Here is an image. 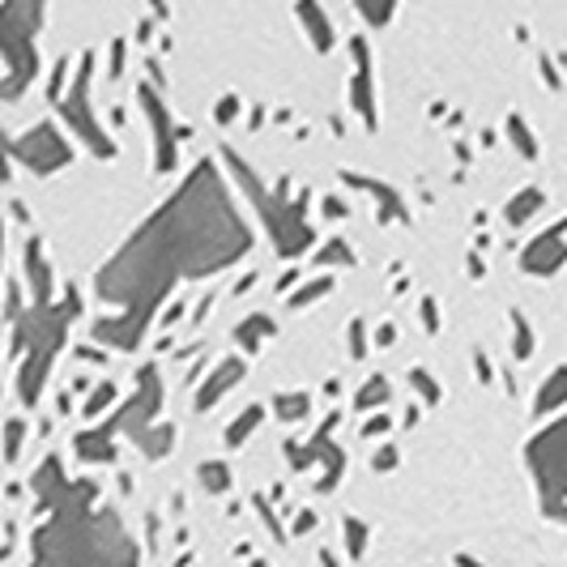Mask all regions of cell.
I'll list each match as a JSON object with an SVG mask.
<instances>
[{
    "mask_svg": "<svg viewBox=\"0 0 567 567\" xmlns=\"http://www.w3.org/2000/svg\"><path fill=\"white\" fill-rule=\"evenodd\" d=\"M252 248L248 223L230 209L227 184L214 163H197L179 193L145 223L120 252L99 269V295L120 308V316L99 320V338L133 350L154 303L171 282L223 269Z\"/></svg>",
    "mask_w": 567,
    "mask_h": 567,
    "instance_id": "1",
    "label": "cell"
},
{
    "mask_svg": "<svg viewBox=\"0 0 567 567\" xmlns=\"http://www.w3.org/2000/svg\"><path fill=\"white\" fill-rule=\"evenodd\" d=\"M39 504L52 516L34 529L30 567H137V546L112 512H94V486L60 478V456H48L34 474Z\"/></svg>",
    "mask_w": 567,
    "mask_h": 567,
    "instance_id": "2",
    "label": "cell"
},
{
    "mask_svg": "<svg viewBox=\"0 0 567 567\" xmlns=\"http://www.w3.org/2000/svg\"><path fill=\"white\" fill-rule=\"evenodd\" d=\"M30 282H34V329L30 333H13V359H18V393L27 405L39 401L43 393V380L52 371L60 341H64V324L78 316V295L69 290V299L60 308H43L48 303V269H43V256L39 244H30Z\"/></svg>",
    "mask_w": 567,
    "mask_h": 567,
    "instance_id": "3",
    "label": "cell"
},
{
    "mask_svg": "<svg viewBox=\"0 0 567 567\" xmlns=\"http://www.w3.org/2000/svg\"><path fill=\"white\" fill-rule=\"evenodd\" d=\"M30 22L39 27V9H30V4H0V56H4L0 94L4 99H18L30 85V78H34V69H39Z\"/></svg>",
    "mask_w": 567,
    "mask_h": 567,
    "instance_id": "4",
    "label": "cell"
},
{
    "mask_svg": "<svg viewBox=\"0 0 567 567\" xmlns=\"http://www.w3.org/2000/svg\"><path fill=\"white\" fill-rule=\"evenodd\" d=\"M529 470L550 516H567V414L529 440Z\"/></svg>",
    "mask_w": 567,
    "mask_h": 567,
    "instance_id": "5",
    "label": "cell"
},
{
    "mask_svg": "<svg viewBox=\"0 0 567 567\" xmlns=\"http://www.w3.org/2000/svg\"><path fill=\"white\" fill-rule=\"evenodd\" d=\"M230 163H235V158H230ZM235 171H239V179L248 184V193L260 200V209H265V218H269V230H274V239H278V252L282 256L303 252V248L312 244V227H308V193H299L295 205H286L282 200L286 184H278V193H274V197H265V188L248 175L244 163H235Z\"/></svg>",
    "mask_w": 567,
    "mask_h": 567,
    "instance_id": "6",
    "label": "cell"
},
{
    "mask_svg": "<svg viewBox=\"0 0 567 567\" xmlns=\"http://www.w3.org/2000/svg\"><path fill=\"white\" fill-rule=\"evenodd\" d=\"M30 142H9V150H13V158H22V163H30V167L39 171V175H48V171H56L60 163H69V145L56 137V128L52 124H39V133H27Z\"/></svg>",
    "mask_w": 567,
    "mask_h": 567,
    "instance_id": "7",
    "label": "cell"
},
{
    "mask_svg": "<svg viewBox=\"0 0 567 567\" xmlns=\"http://www.w3.org/2000/svg\"><path fill=\"white\" fill-rule=\"evenodd\" d=\"M90 64H94V56H82V69H78V85H73V99H64V103H60V112L69 115V124H73V128H78V133L85 137V142L99 150V154H107V158H112V142L103 137V128L90 120V112H85V103H82L85 85H90Z\"/></svg>",
    "mask_w": 567,
    "mask_h": 567,
    "instance_id": "8",
    "label": "cell"
},
{
    "mask_svg": "<svg viewBox=\"0 0 567 567\" xmlns=\"http://www.w3.org/2000/svg\"><path fill=\"white\" fill-rule=\"evenodd\" d=\"M567 218L564 223H555V227L546 230V235H538L529 248H525V256H520V265L529 269V274H542V278H550L559 265H567Z\"/></svg>",
    "mask_w": 567,
    "mask_h": 567,
    "instance_id": "9",
    "label": "cell"
},
{
    "mask_svg": "<svg viewBox=\"0 0 567 567\" xmlns=\"http://www.w3.org/2000/svg\"><path fill=\"white\" fill-rule=\"evenodd\" d=\"M137 94H142L145 112H150V120H154V133H158V137H154V142H158V158H154V163H158V171H171L175 167V137H171L167 107L158 103V94H154L150 85H142Z\"/></svg>",
    "mask_w": 567,
    "mask_h": 567,
    "instance_id": "10",
    "label": "cell"
},
{
    "mask_svg": "<svg viewBox=\"0 0 567 567\" xmlns=\"http://www.w3.org/2000/svg\"><path fill=\"white\" fill-rule=\"evenodd\" d=\"M350 52H354V60H359V78H354V107L363 112V120H368V128H375V107H371V56H368V43L363 39H354L350 43Z\"/></svg>",
    "mask_w": 567,
    "mask_h": 567,
    "instance_id": "11",
    "label": "cell"
},
{
    "mask_svg": "<svg viewBox=\"0 0 567 567\" xmlns=\"http://www.w3.org/2000/svg\"><path fill=\"white\" fill-rule=\"evenodd\" d=\"M239 380H244V359H227L223 368L214 371V380L197 393V410H209V405L223 398L230 384H239Z\"/></svg>",
    "mask_w": 567,
    "mask_h": 567,
    "instance_id": "12",
    "label": "cell"
},
{
    "mask_svg": "<svg viewBox=\"0 0 567 567\" xmlns=\"http://www.w3.org/2000/svg\"><path fill=\"white\" fill-rule=\"evenodd\" d=\"M567 401V368H559L550 375V384L538 393V414H550V410H559Z\"/></svg>",
    "mask_w": 567,
    "mask_h": 567,
    "instance_id": "13",
    "label": "cell"
},
{
    "mask_svg": "<svg viewBox=\"0 0 567 567\" xmlns=\"http://www.w3.org/2000/svg\"><path fill=\"white\" fill-rule=\"evenodd\" d=\"M260 419H265V405H248V414H244V419H235V423L227 426V444H230V449H239V444L252 435L256 426H260Z\"/></svg>",
    "mask_w": 567,
    "mask_h": 567,
    "instance_id": "14",
    "label": "cell"
},
{
    "mask_svg": "<svg viewBox=\"0 0 567 567\" xmlns=\"http://www.w3.org/2000/svg\"><path fill=\"white\" fill-rule=\"evenodd\" d=\"M542 200H546V197H542L538 188H525V193H516V197H512V205H508V223H512V227H520L529 214H538Z\"/></svg>",
    "mask_w": 567,
    "mask_h": 567,
    "instance_id": "15",
    "label": "cell"
},
{
    "mask_svg": "<svg viewBox=\"0 0 567 567\" xmlns=\"http://www.w3.org/2000/svg\"><path fill=\"white\" fill-rule=\"evenodd\" d=\"M299 18H303V22H312L316 48H320V52H329V48H333V30H329V22H324V13H320L316 4H299Z\"/></svg>",
    "mask_w": 567,
    "mask_h": 567,
    "instance_id": "16",
    "label": "cell"
},
{
    "mask_svg": "<svg viewBox=\"0 0 567 567\" xmlns=\"http://www.w3.org/2000/svg\"><path fill=\"white\" fill-rule=\"evenodd\" d=\"M380 401H389V380H380V375H375V380L363 384V393H359L354 405H359V410H371V405H380Z\"/></svg>",
    "mask_w": 567,
    "mask_h": 567,
    "instance_id": "17",
    "label": "cell"
},
{
    "mask_svg": "<svg viewBox=\"0 0 567 567\" xmlns=\"http://www.w3.org/2000/svg\"><path fill=\"white\" fill-rule=\"evenodd\" d=\"M260 333H269V338H274V320L252 316V320H244V324H239V333H235V338L244 341V346H256V338H260Z\"/></svg>",
    "mask_w": 567,
    "mask_h": 567,
    "instance_id": "18",
    "label": "cell"
},
{
    "mask_svg": "<svg viewBox=\"0 0 567 567\" xmlns=\"http://www.w3.org/2000/svg\"><path fill=\"white\" fill-rule=\"evenodd\" d=\"M200 483L209 486V491H227L230 486V470L223 461H214V465H200Z\"/></svg>",
    "mask_w": 567,
    "mask_h": 567,
    "instance_id": "19",
    "label": "cell"
},
{
    "mask_svg": "<svg viewBox=\"0 0 567 567\" xmlns=\"http://www.w3.org/2000/svg\"><path fill=\"white\" fill-rule=\"evenodd\" d=\"M508 133H512V142L520 145V154H525V158H538V145L529 142V128H525V120H520V115H512L508 120Z\"/></svg>",
    "mask_w": 567,
    "mask_h": 567,
    "instance_id": "20",
    "label": "cell"
},
{
    "mask_svg": "<svg viewBox=\"0 0 567 567\" xmlns=\"http://www.w3.org/2000/svg\"><path fill=\"white\" fill-rule=\"evenodd\" d=\"M512 329H516V359H529L534 354V338H529V324H525L520 312H512Z\"/></svg>",
    "mask_w": 567,
    "mask_h": 567,
    "instance_id": "21",
    "label": "cell"
},
{
    "mask_svg": "<svg viewBox=\"0 0 567 567\" xmlns=\"http://www.w3.org/2000/svg\"><path fill=\"white\" fill-rule=\"evenodd\" d=\"M274 405H278V414H282V419H303L312 401H308V393H295V398H278Z\"/></svg>",
    "mask_w": 567,
    "mask_h": 567,
    "instance_id": "22",
    "label": "cell"
},
{
    "mask_svg": "<svg viewBox=\"0 0 567 567\" xmlns=\"http://www.w3.org/2000/svg\"><path fill=\"white\" fill-rule=\"evenodd\" d=\"M329 290H333V278H320L316 286H308V290H299V295H295L290 303H295V308H308L312 299H320V295H329Z\"/></svg>",
    "mask_w": 567,
    "mask_h": 567,
    "instance_id": "23",
    "label": "cell"
},
{
    "mask_svg": "<svg viewBox=\"0 0 567 567\" xmlns=\"http://www.w3.org/2000/svg\"><path fill=\"white\" fill-rule=\"evenodd\" d=\"M112 401H115V389H112V384H103V389H99V393L90 398V405H85V414H90V419H99V414H103V410H107Z\"/></svg>",
    "mask_w": 567,
    "mask_h": 567,
    "instance_id": "24",
    "label": "cell"
},
{
    "mask_svg": "<svg viewBox=\"0 0 567 567\" xmlns=\"http://www.w3.org/2000/svg\"><path fill=\"white\" fill-rule=\"evenodd\" d=\"M346 542H350V555H363V542H368V529L359 520H346Z\"/></svg>",
    "mask_w": 567,
    "mask_h": 567,
    "instance_id": "25",
    "label": "cell"
},
{
    "mask_svg": "<svg viewBox=\"0 0 567 567\" xmlns=\"http://www.w3.org/2000/svg\"><path fill=\"white\" fill-rule=\"evenodd\" d=\"M410 384H414V389H419V393H423L426 401H440V389H435V384L426 380V371H423V368L410 371Z\"/></svg>",
    "mask_w": 567,
    "mask_h": 567,
    "instance_id": "26",
    "label": "cell"
},
{
    "mask_svg": "<svg viewBox=\"0 0 567 567\" xmlns=\"http://www.w3.org/2000/svg\"><path fill=\"white\" fill-rule=\"evenodd\" d=\"M350 354H354V359H363V354H368V341H363V320H354V324H350Z\"/></svg>",
    "mask_w": 567,
    "mask_h": 567,
    "instance_id": "27",
    "label": "cell"
},
{
    "mask_svg": "<svg viewBox=\"0 0 567 567\" xmlns=\"http://www.w3.org/2000/svg\"><path fill=\"white\" fill-rule=\"evenodd\" d=\"M320 260H346V265H350L354 256H350V248H346V244H329V248L320 252Z\"/></svg>",
    "mask_w": 567,
    "mask_h": 567,
    "instance_id": "28",
    "label": "cell"
},
{
    "mask_svg": "<svg viewBox=\"0 0 567 567\" xmlns=\"http://www.w3.org/2000/svg\"><path fill=\"white\" fill-rule=\"evenodd\" d=\"M393 465H398V449H393V444H384L380 456H375V470H393Z\"/></svg>",
    "mask_w": 567,
    "mask_h": 567,
    "instance_id": "29",
    "label": "cell"
},
{
    "mask_svg": "<svg viewBox=\"0 0 567 567\" xmlns=\"http://www.w3.org/2000/svg\"><path fill=\"white\" fill-rule=\"evenodd\" d=\"M18 449H22V423L13 419V423H9V461L18 456Z\"/></svg>",
    "mask_w": 567,
    "mask_h": 567,
    "instance_id": "30",
    "label": "cell"
},
{
    "mask_svg": "<svg viewBox=\"0 0 567 567\" xmlns=\"http://www.w3.org/2000/svg\"><path fill=\"white\" fill-rule=\"evenodd\" d=\"M235 112H239V99L230 94V99H223V107H218V120H223V124H230V120H235Z\"/></svg>",
    "mask_w": 567,
    "mask_h": 567,
    "instance_id": "31",
    "label": "cell"
},
{
    "mask_svg": "<svg viewBox=\"0 0 567 567\" xmlns=\"http://www.w3.org/2000/svg\"><path fill=\"white\" fill-rule=\"evenodd\" d=\"M423 320H426V329H431V333L440 329V316H435V299H423Z\"/></svg>",
    "mask_w": 567,
    "mask_h": 567,
    "instance_id": "32",
    "label": "cell"
},
{
    "mask_svg": "<svg viewBox=\"0 0 567 567\" xmlns=\"http://www.w3.org/2000/svg\"><path fill=\"white\" fill-rule=\"evenodd\" d=\"M393 338H398L393 324H380V329H375V346H393Z\"/></svg>",
    "mask_w": 567,
    "mask_h": 567,
    "instance_id": "33",
    "label": "cell"
},
{
    "mask_svg": "<svg viewBox=\"0 0 567 567\" xmlns=\"http://www.w3.org/2000/svg\"><path fill=\"white\" fill-rule=\"evenodd\" d=\"M380 431H389V419H384V414H375V419L363 426V435H380Z\"/></svg>",
    "mask_w": 567,
    "mask_h": 567,
    "instance_id": "34",
    "label": "cell"
},
{
    "mask_svg": "<svg viewBox=\"0 0 567 567\" xmlns=\"http://www.w3.org/2000/svg\"><path fill=\"white\" fill-rule=\"evenodd\" d=\"M316 525V516L312 512H303V516H299V520H295V534H308V529H312Z\"/></svg>",
    "mask_w": 567,
    "mask_h": 567,
    "instance_id": "35",
    "label": "cell"
},
{
    "mask_svg": "<svg viewBox=\"0 0 567 567\" xmlns=\"http://www.w3.org/2000/svg\"><path fill=\"white\" fill-rule=\"evenodd\" d=\"M320 564H324V567H338V564H333V555H329V550H324V555H320Z\"/></svg>",
    "mask_w": 567,
    "mask_h": 567,
    "instance_id": "36",
    "label": "cell"
},
{
    "mask_svg": "<svg viewBox=\"0 0 567 567\" xmlns=\"http://www.w3.org/2000/svg\"><path fill=\"white\" fill-rule=\"evenodd\" d=\"M461 567H483V564H474V559H465V555H461Z\"/></svg>",
    "mask_w": 567,
    "mask_h": 567,
    "instance_id": "37",
    "label": "cell"
}]
</instances>
